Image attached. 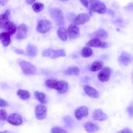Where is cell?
I'll return each mask as SVG.
<instances>
[{
	"label": "cell",
	"mask_w": 133,
	"mask_h": 133,
	"mask_svg": "<svg viewBox=\"0 0 133 133\" xmlns=\"http://www.w3.org/2000/svg\"><path fill=\"white\" fill-rule=\"evenodd\" d=\"M45 83L47 87L56 90L59 94L65 93L68 89V83L64 80L48 79L45 80Z\"/></svg>",
	"instance_id": "6da1fadb"
},
{
	"label": "cell",
	"mask_w": 133,
	"mask_h": 133,
	"mask_svg": "<svg viewBox=\"0 0 133 133\" xmlns=\"http://www.w3.org/2000/svg\"><path fill=\"white\" fill-rule=\"evenodd\" d=\"M88 8L89 13L90 15L92 12H96L99 14L105 13L107 10L106 7L104 4L99 0H88Z\"/></svg>",
	"instance_id": "7a4b0ae2"
},
{
	"label": "cell",
	"mask_w": 133,
	"mask_h": 133,
	"mask_svg": "<svg viewBox=\"0 0 133 133\" xmlns=\"http://www.w3.org/2000/svg\"><path fill=\"white\" fill-rule=\"evenodd\" d=\"M50 15L56 24L58 25L61 26L64 24V19L63 13L59 9L54 8L49 11Z\"/></svg>",
	"instance_id": "3957f363"
},
{
	"label": "cell",
	"mask_w": 133,
	"mask_h": 133,
	"mask_svg": "<svg viewBox=\"0 0 133 133\" xmlns=\"http://www.w3.org/2000/svg\"><path fill=\"white\" fill-rule=\"evenodd\" d=\"M42 55L43 57L55 59L60 57H65L66 54L63 49L54 50L51 48H48L43 51Z\"/></svg>",
	"instance_id": "277c9868"
},
{
	"label": "cell",
	"mask_w": 133,
	"mask_h": 133,
	"mask_svg": "<svg viewBox=\"0 0 133 133\" xmlns=\"http://www.w3.org/2000/svg\"><path fill=\"white\" fill-rule=\"evenodd\" d=\"M19 65L23 72L27 75L35 74L37 69L32 64L28 62L22 60L19 63Z\"/></svg>",
	"instance_id": "5b68a950"
},
{
	"label": "cell",
	"mask_w": 133,
	"mask_h": 133,
	"mask_svg": "<svg viewBox=\"0 0 133 133\" xmlns=\"http://www.w3.org/2000/svg\"><path fill=\"white\" fill-rule=\"evenodd\" d=\"M52 27V24L50 21L46 19L40 20L38 23L37 30L41 33H45L48 31Z\"/></svg>",
	"instance_id": "8992f818"
},
{
	"label": "cell",
	"mask_w": 133,
	"mask_h": 133,
	"mask_svg": "<svg viewBox=\"0 0 133 133\" xmlns=\"http://www.w3.org/2000/svg\"><path fill=\"white\" fill-rule=\"evenodd\" d=\"M111 72L110 68L108 67H104L99 73L98 78L102 82H107L109 79Z\"/></svg>",
	"instance_id": "52a82bcc"
},
{
	"label": "cell",
	"mask_w": 133,
	"mask_h": 133,
	"mask_svg": "<svg viewBox=\"0 0 133 133\" xmlns=\"http://www.w3.org/2000/svg\"><path fill=\"white\" fill-rule=\"evenodd\" d=\"M133 57L129 53L123 52L118 57V61L120 64L124 66H127L132 61Z\"/></svg>",
	"instance_id": "ba28073f"
},
{
	"label": "cell",
	"mask_w": 133,
	"mask_h": 133,
	"mask_svg": "<svg viewBox=\"0 0 133 133\" xmlns=\"http://www.w3.org/2000/svg\"><path fill=\"white\" fill-rule=\"evenodd\" d=\"M28 30L27 26L24 23L20 25L17 27L16 35V38L18 40L25 39L27 36Z\"/></svg>",
	"instance_id": "9c48e42d"
},
{
	"label": "cell",
	"mask_w": 133,
	"mask_h": 133,
	"mask_svg": "<svg viewBox=\"0 0 133 133\" xmlns=\"http://www.w3.org/2000/svg\"><path fill=\"white\" fill-rule=\"evenodd\" d=\"M47 110V108L45 106L42 104L37 105L35 110L36 118L39 120L44 119L46 116Z\"/></svg>",
	"instance_id": "30bf717a"
},
{
	"label": "cell",
	"mask_w": 133,
	"mask_h": 133,
	"mask_svg": "<svg viewBox=\"0 0 133 133\" xmlns=\"http://www.w3.org/2000/svg\"><path fill=\"white\" fill-rule=\"evenodd\" d=\"M88 47L104 49L108 46V43L97 39H93L89 41L87 43Z\"/></svg>",
	"instance_id": "8fae6325"
},
{
	"label": "cell",
	"mask_w": 133,
	"mask_h": 133,
	"mask_svg": "<svg viewBox=\"0 0 133 133\" xmlns=\"http://www.w3.org/2000/svg\"><path fill=\"white\" fill-rule=\"evenodd\" d=\"M88 108L86 106H83L78 107L75 111V117L78 120H81L88 116Z\"/></svg>",
	"instance_id": "7c38bea8"
},
{
	"label": "cell",
	"mask_w": 133,
	"mask_h": 133,
	"mask_svg": "<svg viewBox=\"0 0 133 133\" xmlns=\"http://www.w3.org/2000/svg\"><path fill=\"white\" fill-rule=\"evenodd\" d=\"M7 121L10 124L16 126L19 125L23 122L21 116L16 113L10 115L8 118Z\"/></svg>",
	"instance_id": "4fadbf2b"
},
{
	"label": "cell",
	"mask_w": 133,
	"mask_h": 133,
	"mask_svg": "<svg viewBox=\"0 0 133 133\" xmlns=\"http://www.w3.org/2000/svg\"><path fill=\"white\" fill-rule=\"evenodd\" d=\"M68 37L70 39H74L77 38L80 34L79 28L76 25L70 24L68 30Z\"/></svg>",
	"instance_id": "5bb4252c"
},
{
	"label": "cell",
	"mask_w": 133,
	"mask_h": 133,
	"mask_svg": "<svg viewBox=\"0 0 133 133\" xmlns=\"http://www.w3.org/2000/svg\"><path fill=\"white\" fill-rule=\"evenodd\" d=\"M107 31L103 29H99L90 35V38L100 40L106 39L108 36Z\"/></svg>",
	"instance_id": "9a60e30c"
},
{
	"label": "cell",
	"mask_w": 133,
	"mask_h": 133,
	"mask_svg": "<svg viewBox=\"0 0 133 133\" xmlns=\"http://www.w3.org/2000/svg\"><path fill=\"white\" fill-rule=\"evenodd\" d=\"M90 17L88 14L85 13L79 14L75 18L74 22L77 25L83 24L88 22Z\"/></svg>",
	"instance_id": "2e32d148"
},
{
	"label": "cell",
	"mask_w": 133,
	"mask_h": 133,
	"mask_svg": "<svg viewBox=\"0 0 133 133\" xmlns=\"http://www.w3.org/2000/svg\"><path fill=\"white\" fill-rule=\"evenodd\" d=\"M83 88L86 94L90 97L95 98H97L99 97V92L93 87L86 84L84 86Z\"/></svg>",
	"instance_id": "e0dca14e"
},
{
	"label": "cell",
	"mask_w": 133,
	"mask_h": 133,
	"mask_svg": "<svg viewBox=\"0 0 133 133\" xmlns=\"http://www.w3.org/2000/svg\"><path fill=\"white\" fill-rule=\"evenodd\" d=\"M84 127L85 130L89 133H96L100 129L98 125L91 122L86 123Z\"/></svg>",
	"instance_id": "ac0fdd59"
},
{
	"label": "cell",
	"mask_w": 133,
	"mask_h": 133,
	"mask_svg": "<svg viewBox=\"0 0 133 133\" xmlns=\"http://www.w3.org/2000/svg\"><path fill=\"white\" fill-rule=\"evenodd\" d=\"M92 117L94 119L100 121L105 120L108 118L106 114L100 109H96L94 111Z\"/></svg>",
	"instance_id": "d6986e66"
},
{
	"label": "cell",
	"mask_w": 133,
	"mask_h": 133,
	"mask_svg": "<svg viewBox=\"0 0 133 133\" xmlns=\"http://www.w3.org/2000/svg\"><path fill=\"white\" fill-rule=\"evenodd\" d=\"M10 10H6L3 14L1 15L0 16V27L3 29L5 24L10 21Z\"/></svg>",
	"instance_id": "ffe728a7"
},
{
	"label": "cell",
	"mask_w": 133,
	"mask_h": 133,
	"mask_svg": "<svg viewBox=\"0 0 133 133\" xmlns=\"http://www.w3.org/2000/svg\"><path fill=\"white\" fill-rule=\"evenodd\" d=\"M3 29H4L10 35H11L16 32V26L14 23L9 21L5 24Z\"/></svg>",
	"instance_id": "44dd1931"
},
{
	"label": "cell",
	"mask_w": 133,
	"mask_h": 133,
	"mask_svg": "<svg viewBox=\"0 0 133 133\" xmlns=\"http://www.w3.org/2000/svg\"><path fill=\"white\" fill-rule=\"evenodd\" d=\"M0 38L1 42L4 46H7L10 44V35L7 32H3L1 33Z\"/></svg>",
	"instance_id": "7402d4cb"
},
{
	"label": "cell",
	"mask_w": 133,
	"mask_h": 133,
	"mask_svg": "<svg viewBox=\"0 0 133 133\" xmlns=\"http://www.w3.org/2000/svg\"><path fill=\"white\" fill-rule=\"evenodd\" d=\"M80 72L79 68L77 66L70 67L67 68L64 72V74L68 76H77Z\"/></svg>",
	"instance_id": "603a6c76"
},
{
	"label": "cell",
	"mask_w": 133,
	"mask_h": 133,
	"mask_svg": "<svg viewBox=\"0 0 133 133\" xmlns=\"http://www.w3.org/2000/svg\"><path fill=\"white\" fill-rule=\"evenodd\" d=\"M37 49L34 45L30 44L27 45L26 52L28 56L31 57H34L37 55Z\"/></svg>",
	"instance_id": "cb8c5ba5"
},
{
	"label": "cell",
	"mask_w": 133,
	"mask_h": 133,
	"mask_svg": "<svg viewBox=\"0 0 133 133\" xmlns=\"http://www.w3.org/2000/svg\"><path fill=\"white\" fill-rule=\"evenodd\" d=\"M34 96L37 100L41 103L43 104L46 103V98L45 94L44 93L36 91L34 92Z\"/></svg>",
	"instance_id": "d4e9b609"
},
{
	"label": "cell",
	"mask_w": 133,
	"mask_h": 133,
	"mask_svg": "<svg viewBox=\"0 0 133 133\" xmlns=\"http://www.w3.org/2000/svg\"><path fill=\"white\" fill-rule=\"evenodd\" d=\"M103 62L100 60H97L95 61L91 65L90 70L92 72L97 71L100 69L103 66Z\"/></svg>",
	"instance_id": "484cf974"
},
{
	"label": "cell",
	"mask_w": 133,
	"mask_h": 133,
	"mask_svg": "<svg viewBox=\"0 0 133 133\" xmlns=\"http://www.w3.org/2000/svg\"><path fill=\"white\" fill-rule=\"evenodd\" d=\"M58 35L60 38L63 41H65L67 38L68 31L64 27H60L57 31Z\"/></svg>",
	"instance_id": "4316f807"
},
{
	"label": "cell",
	"mask_w": 133,
	"mask_h": 133,
	"mask_svg": "<svg viewBox=\"0 0 133 133\" xmlns=\"http://www.w3.org/2000/svg\"><path fill=\"white\" fill-rule=\"evenodd\" d=\"M17 95L21 98L23 99H27L30 97V94L28 91L22 89H19L17 92Z\"/></svg>",
	"instance_id": "83f0119b"
},
{
	"label": "cell",
	"mask_w": 133,
	"mask_h": 133,
	"mask_svg": "<svg viewBox=\"0 0 133 133\" xmlns=\"http://www.w3.org/2000/svg\"><path fill=\"white\" fill-rule=\"evenodd\" d=\"M93 51L92 49L88 46L84 47L82 50L81 55L84 57L88 58L92 55Z\"/></svg>",
	"instance_id": "f1b7e54d"
},
{
	"label": "cell",
	"mask_w": 133,
	"mask_h": 133,
	"mask_svg": "<svg viewBox=\"0 0 133 133\" xmlns=\"http://www.w3.org/2000/svg\"><path fill=\"white\" fill-rule=\"evenodd\" d=\"M44 7V5L43 4L39 2H36L32 5L34 10L36 12L42 11Z\"/></svg>",
	"instance_id": "f546056e"
},
{
	"label": "cell",
	"mask_w": 133,
	"mask_h": 133,
	"mask_svg": "<svg viewBox=\"0 0 133 133\" xmlns=\"http://www.w3.org/2000/svg\"><path fill=\"white\" fill-rule=\"evenodd\" d=\"M51 133H66V131L64 129L59 127H52L51 130Z\"/></svg>",
	"instance_id": "4dcf8cb0"
},
{
	"label": "cell",
	"mask_w": 133,
	"mask_h": 133,
	"mask_svg": "<svg viewBox=\"0 0 133 133\" xmlns=\"http://www.w3.org/2000/svg\"><path fill=\"white\" fill-rule=\"evenodd\" d=\"M7 113L4 109H1L0 111V119L1 120L5 121L7 118Z\"/></svg>",
	"instance_id": "1f68e13d"
},
{
	"label": "cell",
	"mask_w": 133,
	"mask_h": 133,
	"mask_svg": "<svg viewBox=\"0 0 133 133\" xmlns=\"http://www.w3.org/2000/svg\"><path fill=\"white\" fill-rule=\"evenodd\" d=\"M65 123L67 125H70L72 124L73 121L71 118L69 116H67L63 118Z\"/></svg>",
	"instance_id": "d6a6232c"
},
{
	"label": "cell",
	"mask_w": 133,
	"mask_h": 133,
	"mask_svg": "<svg viewBox=\"0 0 133 133\" xmlns=\"http://www.w3.org/2000/svg\"><path fill=\"white\" fill-rule=\"evenodd\" d=\"M9 104L6 101L3 99L0 98V106L1 107H3L8 106Z\"/></svg>",
	"instance_id": "836d02e7"
},
{
	"label": "cell",
	"mask_w": 133,
	"mask_h": 133,
	"mask_svg": "<svg viewBox=\"0 0 133 133\" xmlns=\"http://www.w3.org/2000/svg\"><path fill=\"white\" fill-rule=\"evenodd\" d=\"M117 133H132V132L130 129L126 128L119 131Z\"/></svg>",
	"instance_id": "e575fe53"
},
{
	"label": "cell",
	"mask_w": 133,
	"mask_h": 133,
	"mask_svg": "<svg viewBox=\"0 0 133 133\" xmlns=\"http://www.w3.org/2000/svg\"><path fill=\"white\" fill-rule=\"evenodd\" d=\"M127 110L129 115L133 117V106H129L127 108Z\"/></svg>",
	"instance_id": "d590c367"
},
{
	"label": "cell",
	"mask_w": 133,
	"mask_h": 133,
	"mask_svg": "<svg viewBox=\"0 0 133 133\" xmlns=\"http://www.w3.org/2000/svg\"><path fill=\"white\" fill-rule=\"evenodd\" d=\"M14 51L15 53L18 54H25L24 51L21 49H16L14 50Z\"/></svg>",
	"instance_id": "8d00e7d4"
},
{
	"label": "cell",
	"mask_w": 133,
	"mask_h": 133,
	"mask_svg": "<svg viewBox=\"0 0 133 133\" xmlns=\"http://www.w3.org/2000/svg\"><path fill=\"white\" fill-rule=\"evenodd\" d=\"M80 1L84 6L88 8L89 4L88 0H81Z\"/></svg>",
	"instance_id": "74e56055"
},
{
	"label": "cell",
	"mask_w": 133,
	"mask_h": 133,
	"mask_svg": "<svg viewBox=\"0 0 133 133\" xmlns=\"http://www.w3.org/2000/svg\"><path fill=\"white\" fill-rule=\"evenodd\" d=\"M8 1L7 0H0V4L4 6L7 4Z\"/></svg>",
	"instance_id": "f35d334b"
},
{
	"label": "cell",
	"mask_w": 133,
	"mask_h": 133,
	"mask_svg": "<svg viewBox=\"0 0 133 133\" xmlns=\"http://www.w3.org/2000/svg\"><path fill=\"white\" fill-rule=\"evenodd\" d=\"M35 1V0H26L25 1L28 4H33Z\"/></svg>",
	"instance_id": "ab89813d"
},
{
	"label": "cell",
	"mask_w": 133,
	"mask_h": 133,
	"mask_svg": "<svg viewBox=\"0 0 133 133\" xmlns=\"http://www.w3.org/2000/svg\"><path fill=\"white\" fill-rule=\"evenodd\" d=\"M0 133H9V132L7 130H5L2 132H1Z\"/></svg>",
	"instance_id": "60d3db41"
}]
</instances>
